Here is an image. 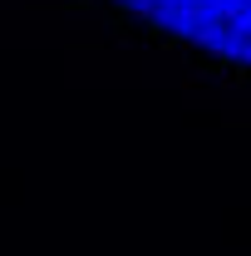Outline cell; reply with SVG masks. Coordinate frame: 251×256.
Listing matches in <instances>:
<instances>
[{"label": "cell", "mask_w": 251, "mask_h": 256, "mask_svg": "<svg viewBox=\"0 0 251 256\" xmlns=\"http://www.w3.org/2000/svg\"><path fill=\"white\" fill-rule=\"evenodd\" d=\"M178 44L251 69V0H114Z\"/></svg>", "instance_id": "6da1fadb"}]
</instances>
